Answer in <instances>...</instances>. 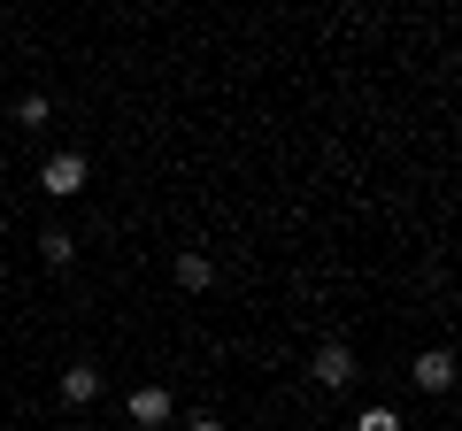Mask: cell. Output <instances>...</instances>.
I'll list each match as a JSON object with an SVG mask.
<instances>
[{
    "label": "cell",
    "mask_w": 462,
    "mask_h": 431,
    "mask_svg": "<svg viewBox=\"0 0 462 431\" xmlns=\"http://www.w3.org/2000/svg\"><path fill=\"white\" fill-rule=\"evenodd\" d=\"M185 431H231L224 416H185Z\"/></svg>",
    "instance_id": "10"
},
{
    "label": "cell",
    "mask_w": 462,
    "mask_h": 431,
    "mask_svg": "<svg viewBox=\"0 0 462 431\" xmlns=\"http://www.w3.org/2000/svg\"><path fill=\"white\" fill-rule=\"evenodd\" d=\"M85 178H93V162H85L78 147H54L47 162H39V193H47V200H78Z\"/></svg>",
    "instance_id": "1"
},
{
    "label": "cell",
    "mask_w": 462,
    "mask_h": 431,
    "mask_svg": "<svg viewBox=\"0 0 462 431\" xmlns=\"http://www.w3.org/2000/svg\"><path fill=\"white\" fill-rule=\"evenodd\" d=\"M409 378H416V393H447V385H455V354H447V347H424Z\"/></svg>",
    "instance_id": "5"
},
{
    "label": "cell",
    "mask_w": 462,
    "mask_h": 431,
    "mask_svg": "<svg viewBox=\"0 0 462 431\" xmlns=\"http://www.w3.org/2000/svg\"><path fill=\"white\" fill-rule=\"evenodd\" d=\"M39 254H47V270H69V262H78V239H69L62 224H47V239H39Z\"/></svg>",
    "instance_id": "7"
},
{
    "label": "cell",
    "mask_w": 462,
    "mask_h": 431,
    "mask_svg": "<svg viewBox=\"0 0 462 431\" xmlns=\"http://www.w3.org/2000/svg\"><path fill=\"white\" fill-rule=\"evenodd\" d=\"M309 378L324 385V393H346V385H355V347H346V339H324V347L309 354Z\"/></svg>",
    "instance_id": "2"
},
{
    "label": "cell",
    "mask_w": 462,
    "mask_h": 431,
    "mask_svg": "<svg viewBox=\"0 0 462 431\" xmlns=\"http://www.w3.org/2000/svg\"><path fill=\"white\" fill-rule=\"evenodd\" d=\"M170 278H178V293H208L216 285V262L200 247H178V262H170Z\"/></svg>",
    "instance_id": "6"
},
{
    "label": "cell",
    "mask_w": 462,
    "mask_h": 431,
    "mask_svg": "<svg viewBox=\"0 0 462 431\" xmlns=\"http://www.w3.org/2000/svg\"><path fill=\"white\" fill-rule=\"evenodd\" d=\"M16 124H23V132H47V93H23L16 100Z\"/></svg>",
    "instance_id": "8"
},
{
    "label": "cell",
    "mask_w": 462,
    "mask_h": 431,
    "mask_svg": "<svg viewBox=\"0 0 462 431\" xmlns=\"http://www.w3.org/2000/svg\"><path fill=\"white\" fill-rule=\"evenodd\" d=\"M124 408H132V424H139V431H170V416H178V393H170V385H139Z\"/></svg>",
    "instance_id": "3"
},
{
    "label": "cell",
    "mask_w": 462,
    "mask_h": 431,
    "mask_svg": "<svg viewBox=\"0 0 462 431\" xmlns=\"http://www.w3.org/2000/svg\"><path fill=\"white\" fill-rule=\"evenodd\" d=\"M100 385H108V378H100V362H85V354H78V362H62V400H69V408H93Z\"/></svg>",
    "instance_id": "4"
},
{
    "label": "cell",
    "mask_w": 462,
    "mask_h": 431,
    "mask_svg": "<svg viewBox=\"0 0 462 431\" xmlns=\"http://www.w3.org/2000/svg\"><path fill=\"white\" fill-rule=\"evenodd\" d=\"M355 431H401V408H363V416H355Z\"/></svg>",
    "instance_id": "9"
}]
</instances>
